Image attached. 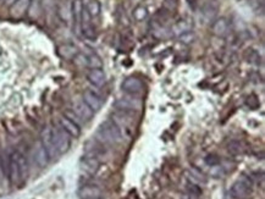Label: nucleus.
<instances>
[{"mask_svg": "<svg viewBox=\"0 0 265 199\" xmlns=\"http://www.w3.org/2000/svg\"><path fill=\"white\" fill-rule=\"evenodd\" d=\"M96 137H98V139L101 143L118 144L122 141L121 130L119 129L111 120L104 121L103 124L99 126L98 131H96Z\"/></svg>", "mask_w": 265, "mask_h": 199, "instance_id": "1", "label": "nucleus"}, {"mask_svg": "<svg viewBox=\"0 0 265 199\" xmlns=\"http://www.w3.org/2000/svg\"><path fill=\"white\" fill-rule=\"evenodd\" d=\"M51 134H53V141L55 144V148L59 154L66 153L70 149L71 139L70 134L65 131L61 126L51 127Z\"/></svg>", "mask_w": 265, "mask_h": 199, "instance_id": "2", "label": "nucleus"}, {"mask_svg": "<svg viewBox=\"0 0 265 199\" xmlns=\"http://www.w3.org/2000/svg\"><path fill=\"white\" fill-rule=\"evenodd\" d=\"M253 192L252 182L247 178H241L236 181L230 188V196L234 199H248Z\"/></svg>", "mask_w": 265, "mask_h": 199, "instance_id": "3", "label": "nucleus"}, {"mask_svg": "<svg viewBox=\"0 0 265 199\" xmlns=\"http://www.w3.org/2000/svg\"><path fill=\"white\" fill-rule=\"evenodd\" d=\"M41 143L43 144L44 149H46L47 153H48L49 159L55 158V156L59 154L58 151H56V148H55V144H54L53 134H51V127L50 126L44 127L43 131H42Z\"/></svg>", "mask_w": 265, "mask_h": 199, "instance_id": "4", "label": "nucleus"}, {"mask_svg": "<svg viewBox=\"0 0 265 199\" xmlns=\"http://www.w3.org/2000/svg\"><path fill=\"white\" fill-rule=\"evenodd\" d=\"M81 33L87 39L94 41L96 38V29H94L93 23H92V16L88 14L87 9L83 7L82 11V20H81Z\"/></svg>", "mask_w": 265, "mask_h": 199, "instance_id": "5", "label": "nucleus"}, {"mask_svg": "<svg viewBox=\"0 0 265 199\" xmlns=\"http://www.w3.org/2000/svg\"><path fill=\"white\" fill-rule=\"evenodd\" d=\"M83 2L82 0H73L71 4V14H72L73 21V32L76 36L81 34V20H82V11H83Z\"/></svg>", "mask_w": 265, "mask_h": 199, "instance_id": "6", "label": "nucleus"}, {"mask_svg": "<svg viewBox=\"0 0 265 199\" xmlns=\"http://www.w3.org/2000/svg\"><path fill=\"white\" fill-rule=\"evenodd\" d=\"M142 100L137 99V98H122V99L118 100L115 107L119 110H123V111H137L142 108Z\"/></svg>", "mask_w": 265, "mask_h": 199, "instance_id": "7", "label": "nucleus"}, {"mask_svg": "<svg viewBox=\"0 0 265 199\" xmlns=\"http://www.w3.org/2000/svg\"><path fill=\"white\" fill-rule=\"evenodd\" d=\"M121 88L125 92L130 93V94H137V93L143 92L145 89V85L140 78L136 77H127L121 85Z\"/></svg>", "mask_w": 265, "mask_h": 199, "instance_id": "8", "label": "nucleus"}, {"mask_svg": "<svg viewBox=\"0 0 265 199\" xmlns=\"http://www.w3.org/2000/svg\"><path fill=\"white\" fill-rule=\"evenodd\" d=\"M111 117H113L111 121H113L120 130L128 129V127L132 125L133 120H135L127 111H123V110H119V111L114 112V114L111 115Z\"/></svg>", "mask_w": 265, "mask_h": 199, "instance_id": "9", "label": "nucleus"}, {"mask_svg": "<svg viewBox=\"0 0 265 199\" xmlns=\"http://www.w3.org/2000/svg\"><path fill=\"white\" fill-rule=\"evenodd\" d=\"M7 178H9L10 183L14 186L19 185L22 181L21 171H20L19 164H17L16 159L12 154H10V163H9V173H7Z\"/></svg>", "mask_w": 265, "mask_h": 199, "instance_id": "10", "label": "nucleus"}, {"mask_svg": "<svg viewBox=\"0 0 265 199\" xmlns=\"http://www.w3.org/2000/svg\"><path fill=\"white\" fill-rule=\"evenodd\" d=\"M33 158L36 160V163L38 164L39 168H44V166L48 165L49 163V155L47 153V151L44 149L43 144L41 143V141H38L36 143L33 148Z\"/></svg>", "mask_w": 265, "mask_h": 199, "instance_id": "11", "label": "nucleus"}, {"mask_svg": "<svg viewBox=\"0 0 265 199\" xmlns=\"http://www.w3.org/2000/svg\"><path fill=\"white\" fill-rule=\"evenodd\" d=\"M73 112H75L76 115H77L78 117H80L81 120H82L83 122L88 121V120H91L92 117H93L94 111L91 109V108L88 107L87 104H86L83 100H81V102H76L75 104H73Z\"/></svg>", "mask_w": 265, "mask_h": 199, "instance_id": "12", "label": "nucleus"}, {"mask_svg": "<svg viewBox=\"0 0 265 199\" xmlns=\"http://www.w3.org/2000/svg\"><path fill=\"white\" fill-rule=\"evenodd\" d=\"M31 0H16L14 4L10 5V15L15 19H20L28 11Z\"/></svg>", "mask_w": 265, "mask_h": 199, "instance_id": "13", "label": "nucleus"}, {"mask_svg": "<svg viewBox=\"0 0 265 199\" xmlns=\"http://www.w3.org/2000/svg\"><path fill=\"white\" fill-rule=\"evenodd\" d=\"M83 102H85L93 111H98L101 108V105H103V100H101L100 97H99L96 92H93V90H85V92H83Z\"/></svg>", "mask_w": 265, "mask_h": 199, "instance_id": "14", "label": "nucleus"}, {"mask_svg": "<svg viewBox=\"0 0 265 199\" xmlns=\"http://www.w3.org/2000/svg\"><path fill=\"white\" fill-rule=\"evenodd\" d=\"M87 78L96 87H103L106 83V76L101 68H91V71L87 73Z\"/></svg>", "mask_w": 265, "mask_h": 199, "instance_id": "15", "label": "nucleus"}, {"mask_svg": "<svg viewBox=\"0 0 265 199\" xmlns=\"http://www.w3.org/2000/svg\"><path fill=\"white\" fill-rule=\"evenodd\" d=\"M60 126L70 134L71 137H78L81 134V130L78 125H76L75 122H72L71 120H69L68 117H65L63 115V117L60 119Z\"/></svg>", "mask_w": 265, "mask_h": 199, "instance_id": "16", "label": "nucleus"}, {"mask_svg": "<svg viewBox=\"0 0 265 199\" xmlns=\"http://www.w3.org/2000/svg\"><path fill=\"white\" fill-rule=\"evenodd\" d=\"M81 168L87 174L93 175V174L96 173V170H98L99 168L98 159L94 158V156H86V158H83L82 161H81Z\"/></svg>", "mask_w": 265, "mask_h": 199, "instance_id": "17", "label": "nucleus"}, {"mask_svg": "<svg viewBox=\"0 0 265 199\" xmlns=\"http://www.w3.org/2000/svg\"><path fill=\"white\" fill-rule=\"evenodd\" d=\"M213 33L217 37H224L227 33V29H229V22L225 17H220L217 21L213 23Z\"/></svg>", "mask_w": 265, "mask_h": 199, "instance_id": "18", "label": "nucleus"}, {"mask_svg": "<svg viewBox=\"0 0 265 199\" xmlns=\"http://www.w3.org/2000/svg\"><path fill=\"white\" fill-rule=\"evenodd\" d=\"M12 155L15 156V159H16L17 164H19V168H20V171H21V177H22V181L26 180L27 176H28V163H27V159L26 156L24 155L22 153H20V152H14L12 153Z\"/></svg>", "mask_w": 265, "mask_h": 199, "instance_id": "19", "label": "nucleus"}, {"mask_svg": "<svg viewBox=\"0 0 265 199\" xmlns=\"http://www.w3.org/2000/svg\"><path fill=\"white\" fill-rule=\"evenodd\" d=\"M59 55L64 59H73L78 54V49L73 44H63L58 48Z\"/></svg>", "mask_w": 265, "mask_h": 199, "instance_id": "20", "label": "nucleus"}, {"mask_svg": "<svg viewBox=\"0 0 265 199\" xmlns=\"http://www.w3.org/2000/svg\"><path fill=\"white\" fill-rule=\"evenodd\" d=\"M80 197L85 198H93V197H101V191L96 186H83L78 192Z\"/></svg>", "mask_w": 265, "mask_h": 199, "instance_id": "21", "label": "nucleus"}, {"mask_svg": "<svg viewBox=\"0 0 265 199\" xmlns=\"http://www.w3.org/2000/svg\"><path fill=\"white\" fill-rule=\"evenodd\" d=\"M190 28H191L190 21H187V20H181V21L176 22V23L172 26V32H174L175 34L181 36V34H183L185 32L190 31Z\"/></svg>", "mask_w": 265, "mask_h": 199, "instance_id": "22", "label": "nucleus"}, {"mask_svg": "<svg viewBox=\"0 0 265 199\" xmlns=\"http://www.w3.org/2000/svg\"><path fill=\"white\" fill-rule=\"evenodd\" d=\"M87 66L91 68H101L103 63H101V59L98 55L91 54V55H87Z\"/></svg>", "mask_w": 265, "mask_h": 199, "instance_id": "23", "label": "nucleus"}, {"mask_svg": "<svg viewBox=\"0 0 265 199\" xmlns=\"http://www.w3.org/2000/svg\"><path fill=\"white\" fill-rule=\"evenodd\" d=\"M41 0H31V4H29L28 11L29 16L31 17H37L39 15V11H41Z\"/></svg>", "mask_w": 265, "mask_h": 199, "instance_id": "24", "label": "nucleus"}, {"mask_svg": "<svg viewBox=\"0 0 265 199\" xmlns=\"http://www.w3.org/2000/svg\"><path fill=\"white\" fill-rule=\"evenodd\" d=\"M86 9H87L88 14L91 15V16H96V15L100 12V5H99L98 1L93 0V1L89 2Z\"/></svg>", "mask_w": 265, "mask_h": 199, "instance_id": "25", "label": "nucleus"}, {"mask_svg": "<svg viewBox=\"0 0 265 199\" xmlns=\"http://www.w3.org/2000/svg\"><path fill=\"white\" fill-rule=\"evenodd\" d=\"M147 15H148V11L145 6L136 7L135 11H133V17H135L137 21H142V20H145V17H147Z\"/></svg>", "mask_w": 265, "mask_h": 199, "instance_id": "26", "label": "nucleus"}, {"mask_svg": "<svg viewBox=\"0 0 265 199\" xmlns=\"http://www.w3.org/2000/svg\"><path fill=\"white\" fill-rule=\"evenodd\" d=\"M217 5L214 4V2H210V4H208L207 6H205L204 15L207 16V19H212V17H214L215 15H217Z\"/></svg>", "mask_w": 265, "mask_h": 199, "instance_id": "27", "label": "nucleus"}, {"mask_svg": "<svg viewBox=\"0 0 265 199\" xmlns=\"http://www.w3.org/2000/svg\"><path fill=\"white\" fill-rule=\"evenodd\" d=\"M64 116L68 117L69 120H71L72 122H75V124L78 125V126H81V125H82V122H83L82 120H81L80 117H78L77 115H76L75 112L72 111V110H68V111L64 112Z\"/></svg>", "mask_w": 265, "mask_h": 199, "instance_id": "28", "label": "nucleus"}, {"mask_svg": "<svg viewBox=\"0 0 265 199\" xmlns=\"http://www.w3.org/2000/svg\"><path fill=\"white\" fill-rule=\"evenodd\" d=\"M180 39H181V42H182V43L188 44V43H191V42H192L193 39H194V34H193V32H191V31L185 32L183 34H181Z\"/></svg>", "mask_w": 265, "mask_h": 199, "instance_id": "29", "label": "nucleus"}, {"mask_svg": "<svg viewBox=\"0 0 265 199\" xmlns=\"http://www.w3.org/2000/svg\"><path fill=\"white\" fill-rule=\"evenodd\" d=\"M163 7L167 9L169 12L174 11V10L177 7V0H165Z\"/></svg>", "mask_w": 265, "mask_h": 199, "instance_id": "30", "label": "nucleus"}, {"mask_svg": "<svg viewBox=\"0 0 265 199\" xmlns=\"http://www.w3.org/2000/svg\"><path fill=\"white\" fill-rule=\"evenodd\" d=\"M42 1V4L44 5V6H49V5L51 4V1H53V0H41Z\"/></svg>", "mask_w": 265, "mask_h": 199, "instance_id": "31", "label": "nucleus"}, {"mask_svg": "<svg viewBox=\"0 0 265 199\" xmlns=\"http://www.w3.org/2000/svg\"><path fill=\"white\" fill-rule=\"evenodd\" d=\"M5 1V4H7V5H11V4H14L15 1H16V0H4Z\"/></svg>", "mask_w": 265, "mask_h": 199, "instance_id": "32", "label": "nucleus"}, {"mask_svg": "<svg viewBox=\"0 0 265 199\" xmlns=\"http://www.w3.org/2000/svg\"><path fill=\"white\" fill-rule=\"evenodd\" d=\"M85 199H103L101 197H93V198H85Z\"/></svg>", "mask_w": 265, "mask_h": 199, "instance_id": "33", "label": "nucleus"}, {"mask_svg": "<svg viewBox=\"0 0 265 199\" xmlns=\"http://www.w3.org/2000/svg\"><path fill=\"white\" fill-rule=\"evenodd\" d=\"M1 51H2V50H1V46H0V54H1Z\"/></svg>", "mask_w": 265, "mask_h": 199, "instance_id": "34", "label": "nucleus"}]
</instances>
